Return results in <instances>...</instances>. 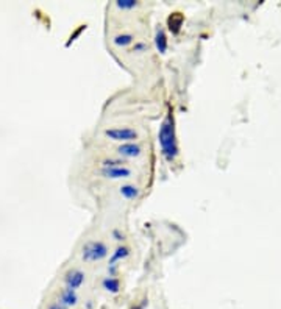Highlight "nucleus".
I'll return each instance as SVG.
<instances>
[{
    "mask_svg": "<svg viewBox=\"0 0 281 309\" xmlns=\"http://www.w3.org/2000/svg\"><path fill=\"white\" fill-rule=\"evenodd\" d=\"M103 136L110 141L125 144V142H138L139 131L135 127H110L103 130Z\"/></svg>",
    "mask_w": 281,
    "mask_h": 309,
    "instance_id": "3",
    "label": "nucleus"
},
{
    "mask_svg": "<svg viewBox=\"0 0 281 309\" xmlns=\"http://www.w3.org/2000/svg\"><path fill=\"white\" fill-rule=\"evenodd\" d=\"M46 309H69V307H66L64 304H61L58 300H52V301L47 303Z\"/></svg>",
    "mask_w": 281,
    "mask_h": 309,
    "instance_id": "15",
    "label": "nucleus"
},
{
    "mask_svg": "<svg viewBox=\"0 0 281 309\" xmlns=\"http://www.w3.org/2000/svg\"><path fill=\"white\" fill-rule=\"evenodd\" d=\"M147 304H148V298L147 297H144L139 303H136V304H133L132 306V309H145L147 307Z\"/></svg>",
    "mask_w": 281,
    "mask_h": 309,
    "instance_id": "17",
    "label": "nucleus"
},
{
    "mask_svg": "<svg viewBox=\"0 0 281 309\" xmlns=\"http://www.w3.org/2000/svg\"><path fill=\"white\" fill-rule=\"evenodd\" d=\"M111 236H113V239H116V240H119V242H120V240H123V239H125V236H123V233H122V231H120V230H117V228H116V230H113V233H111Z\"/></svg>",
    "mask_w": 281,
    "mask_h": 309,
    "instance_id": "18",
    "label": "nucleus"
},
{
    "mask_svg": "<svg viewBox=\"0 0 281 309\" xmlns=\"http://www.w3.org/2000/svg\"><path fill=\"white\" fill-rule=\"evenodd\" d=\"M56 300L61 303V304H64L66 307H75V306H78V303H80V295H78V291H74V289H69V288H59L58 291H56Z\"/></svg>",
    "mask_w": 281,
    "mask_h": 309,
    "instance_id": "8",
    "label": "nucleus"
},
{
    "mask_svg": "<svg viewBox=\"0 0 281 309\" xmlns=\"http://www.w3.org/2000/svg\"><path fill=\"white\" fill-rule=\"evenodd\" d=\"M130 255H132V249H130L128 245H123V244L117 245L116 249L111 252V255H110V261H108V275H110V276H116V273H117V266H119L122 261L128 259Z\"/></svg>",
    "mask_w": 281,
    "mask_h": 309,
    "instance_id": "5",
    "label": "nucleus"
},
{
    "mask_svg": "<svg viewBox=\"0 0 281 309\" xmlns=\"http://www.w3.org/2000/svg\"><path fill=\"white\" fill-rule=\"evenodd\" d=\"M135 50H136V53L147 52V44H145V42H138V44H135V47H133L132 53H135Z\"/></svg>",
    "mask_w": 281,
    "mask_h": 309,
    "instance_id": "16",
    "label": "nucleus"
},
{
    "mask_svg": "<svg viewBox=\"0 0 281 309\" xmlns=\"http://www.w3.org/2000/svg\"><path fill=\"white\" fill-rule=\"evenodd\" d=\"M97 175L103 180H127L133 176V169L130 166H120V167H100L97 170Z\"/></svg>",
    "mask_w": 281,
    "mask_h": 309,
    "instance_id": "6",
    "label": "nucleus"
},
{
    "mask_svg": "<svg viewBox=\"0 0 281 309\" xmlns=\"http://www.w3.org/2000/svg\"><path fill=\"white\" fill-rule=\"evenodd\" d=\"M110 256V245L100 239H89L80 249V258L84 264H97Z\"/></svg>",
    "mask_w": 281,
    "mask_h": 309,
    "instance_id": "2",
    "label": "nucleus"
},
{
    "mask_svg": "<svg viewBox=\"0 0 281 309\" xmlns=\"http://www.w3.org/2000/svg\"><path fill=\"white\" fill-rule=\"evenodd\" d=\"M119 195L128 202H135L141 197V188L135 183H123L119 186Z\"/></svg>",
    "mask_w": 281,
    "mask_h": 309,
    "instance_id": "9",
    "label": "nucleus"
},
{
    "mask_svg": "<svg viewBox=\"0 0 281 309\" xmlns=\"http://www.w3.org/2000/svg\"><path fill=\"white\" fill-rule=\"evenodd\" d=\"M158 144L163 158L172 164L180 154V147H178V139H177V131H175V122H174V114L167 113L166 117L163 119L160 131H158Z\"/></svg>",
    "mask_w": 281,
    "mask_h": 309,
    "instance_id": "1",
    "label": "nucleus"
},
{
    "mask_svg": "<svg viewBox=\"0 0 281 309\" xmlns=\"http://www.w3.org/2000/svg\"><path fill=\"white\" fill-rule=\"evenodd\" d=\"M155 46H156V50H158L161 55H164L169 49V41H167V35L164 32V28L161 25L156 27L155 30Z\"/></svg>",
    "mask_w": 281,
    "mask_h": 309,
    "instance_id": "10",
    "label": "nucleus"
},
{
    "mask_svg": "<svg viewBox=\"0 0 281 309\" xmlns=\"http://www.w3.org/2000/svg\"><path fill=\"white\" fill-rule=\"evenodd\" d=\"M116 154L123 160H138L144 154V145L139 142H125L116 147Z\"/></svg>",
    "mask_w": 281,
    "mask_h": 309,
    "instance_id": "7",
    "label": "nucleus"
},
{
    "mask_svg": "<svg viewBox=\"0 0 281 309\" xmlns=\"http://www.w3.org/2000/svg\"><path fill=\"white\" fill-rule=\"evenodd\" d=\"M102 289L111 295H116L120 292V280L117 276H105L102 280Z\"/></svg>",
    "mask_w": 281,
    "mask_h": 309,
    "instance_id": "12",
    "label": "nucleus"
},
{
    "mask_svg": "<svg viewBox=\"0 0 281 309\" xmlns=\"http://www.w3.org/2000/svg\"><path fill=\"white\" fill-rule=\"evenodd\" d=\"M116 7L122 11H132L139 7V2L138 0H117Z\"/></svg>",
    "mask_w": 281,
    "mask_h": 309,
    "instance_id": "14",
    "label": "nucleus"
},
{
    "mask_svg": "<svg viewBox=\"0 0 281 309\" xmlns=\"http://www.w3.org/2000/svg\"><path fill=\"white\" fill-rule=\"evenodd\" d=\"M120 166H128L127 160H123L120 157H108V158H103L100 161V167H120Z\"/></svg>",
    "mask_w": 281,
    "mask_h": 309,
    "instance_id": "13",
    "label": "nucleus"
},
{
    "mask_svg": "<svg viewBox=\"0 0 281 309\" xmlns=\"http://www.w3.org/2000/svg\"><path fill=\"white\" fill-rule=\"evenodd\" d=\"M135 35L133 33H127V32H122V33H117L113 36L111 42L119 47V49H125V47H130L133 42H135Z\"/></svg>",
    "mask_w": 281,
    "mask_h": 309,
    "instance_id": "11",
    "label": "nucleus"
},
{
    "mask_svg": "<svg viewBox=\"0 0 281 309\" xmlns=\"http://www.w3.org/2000/svg\"><path fill=\"white\" fill-rule=\"evenodd\" d=\"M61 283H62V286H64V288L78 291L86 283V273H84V270H81L78 267H71V269H68L64 273H62Z\"/></svg>",
    "mask_w": 281,
    "mask_h": 309,
    "instance_id": "4",
    "label": "nucleus"
}]
</instances>
